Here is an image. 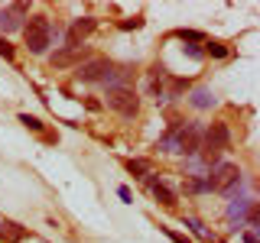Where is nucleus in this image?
Instances as JSON below:
<instances>
[{"label":"nucleus","mask_w":260,"mask_h":243,"mask_svg":"<svg viewBox=\"0 0 260 243\" xmlns=\"http://www.w3.org/2000/svg\"><path fill=\"white\" fill-rule=\"evenodd\" d=\"M23 36H26V46L32 55H43L52 46V23H49V16H29V23L23 26Z\"/></svg>","instance_id":"1"},{"label":"nucleus","mask_w":260,"mask_h":243,"mask_svg":"<svg viewBox=\"0 0 260 243\" xmlns=\"http://www.w3.org/2000/svg\"><path fill=\"white\" fill-rule=\"evenodd\" d=\"M228 146H231V133H228V124H221V120L202 133V156H205V162H215Z\"/></svg>","instance_id":"2"},{"label":"nucleus","mask_w":260,"mask_h":243,"mask_svg":"<svg viewBox=\"0 0 260 243\" xmlns=\"http://www.w3.org/2000/svg\"><path fill=\"white\" fill-rule=\"evenodd\" d=\"M108 107L117 110L120 117H137L140 97L134 94V88H114V91H108Z\"/></svg>","instance_id":"3"},{"label":"nucleus","mask_w":260,"mask_h":243,"mask_svg":"<svg viewBox=\"0 0 260 243\" xmlns=\"http://www.w3.org/2000/svg\"><path fill=\"white\" fill-rule=\"evenodd\" d=\"M238 178H241L238 166H231V162H218V166L211 169V175L205 178V185H208V191H228Z\"/></svg>","instance_id":"4"},{"label":"nucleus","mask_w":260,"mask_h":243,"mask_svg":"<svg viewBox=\"0 0 260 243\" xmlns=\"http://www.w3.org/2000/svg\"><path fill=\"white\" fill-rule=\"evenodd\" d=\"M91 59V49L88 46H78V49H55L52 55H49V65L52 68H72V65H81V62H88Z\"/></svg>","instance_id":"5"},{"label":"nucleus","mask_w":260,"mask_h":243,"mask_svg":"<svg viewBox=\"0 0 260 243\" xmlns=\"http://www.w3.org/2000/svg\"><path fill=\"white\" fill-rule=\"evenodd\" d=\"M111 59H101V55H91L88 62H81L78 65V71H75V78L78 81H85V85H91V81H104V75L111 71Z\"/></svg>","instance_id":"6"},{"label":"nucleus","mask_w":260,"mask_h":243,"mask_svg":"<svg viewBox=\"0 0 260 243\" xmlns=\"http://www.w3.org/2000/svg\"><path fill=\"white\" fill-rule=\"evenodd\" d=\"M202 130L199 124H185L179 130V152H185V156H199L202 152Z\"/></svg>","instance_id":"7"},{"label":"nucleus","mask_w":260,"mask_h":243,"mask_svg":"<svg viewBox=\"0 0 260 243\" xmlns=\"http://www.w3.org/2000/svg\"><path fill=\"white\" fill-rule=\"evenodd\" d=\"M98 26V20L94 16H81V20H75L69 26V32H65V43H69V49H78V46H85V39L91 36V29Z\"/></svg>","instance_id":"8"},{"label":"nucleus","mask_w":260,"mask_h":243,"mask_svg":"<svg viewBox=\"0 0 260 243\" xmlns=\"http://www.w3.org/2000/svg\"><path fill=\"white\" fill-rule=\"evenodd\" d=\"M23 16H26V4H10V7H0V29L4 32H13V29H23Z\"/></svg>","instance_id":"9"},{"label":"nucleus","mask_w":260,"mask_h":243,"mask_svg":"<svg viewBox=\"0 0 260 243\" xmlns=\"http://www.w3.org/2000/svg\"><path fill=\"white\" fill-rule=\"evenodd\" d=\"M250 208H254V201H250V198H234L231 205H228V224H231V230H241V227H244Z\"/></svg>","instance_id":"10"},{"label":"nucleus","mask_w":260,"mask_h":243,"mask_svg":"<svg viewBox=\"0 0 260 243\" xmlns=\"http://www.w3.org/2000/svg\"><path fill=\"white\" fill-rule=\"evenodd\" d=\"M130 75H134V65H111V71L104 75L101 85L108 88V91H114V88H127Z\"/></svg>","instance_id":"11"},{"label":"nucleus","mask_w":260,"mask_h":243,"mask_svg":"<svg viewBox=\"0 0 260 243\" xmlns=\"http://www.w3.org/2000/svg\"><path fill=\"white\" fill-rule=\"evenodd\" d=\"M150 191H153V198H156L159 205H166V208H173V205H176V191L169 188V185L156 182V178H150Z\"/></svg>","instance_id":"12"},{"label":"nucleus","mask_w":260,"mask_h":243,"mask_svg":"<svg viewBox=\"0 0 260 243\" xmlns=\"http://www.w3.org/2000/svg\"><path fill=\"white\" fill-rule=\"evenodd\" d=\"M189 104H192L195 110H205V107L215 104V91H211V88H195L192 97H189Z\"/></svg>","instance_id":"13"},{"label":"nucleus","mask_w":260,"mask_h":243,"mask_svg":"<svg viewBox=\"0 0 260 243\" xmlns=\"http://www.w3.org/2000/svg\"><path fill=\"white\" fill-rule=\"evenodd\" d=\"M179 130H182V127H173V130H169V133H166V136H162V140L156 143V149H166V152H179Z\"/></svg>","instance_id":"14"},{"label":"nucleus","mask_w":260,"mask_h":243,"mask_svg":"<svg viewBox=\"0 0 260 243\" xmlns=\"http://www.w3.org/2000/svg\"><path fill=\"white\" fill-rule=\"evenodd\" d=\"M185 227H189V230H192L202 243H211V233L205 230V227H202V221H195V217H185Z\"/></svg>","instance_id":"15"},{"label":"nucleus","mask_w":260,"mask_h":243,"mask_svg":"<svg viewBox=\"0 0 260 243\" xmlns=\"http://www.w3.org/2000/svg\"><path fill=\"white\" fill-rule=\"evenodd\" d=\"M23 237V230L16 224H4V230H0V243H16Z\"/></svg>","instance_id":"16"},{"label":"nucleus","mask_w":260,"mask_h":243,"mask_svg":"<svg viewBox=\"0 0 260 243\" xmlns=\"http://www.w3.org/2000/svg\"><path fill=\"white\" fill-rule=\"evenodd\" d=\"M185 191H189V194H199V191H208V185H205V178H202V175H189V178H185Z\"/></svg>","instance_id":"17"},{"label":"nucleus","mask_w":260,"mask_h":243,"mask_svg":"<svg viewBox=\"0 0 260 243\" xmlns=\"http://www.w3.org/2000/svg\"><path fill=\"white\" fill-rule=\"evenodd\" d=\"M127 169H130L134 175H146V172H150V162H146V159H130Z\"/></svg>","instance_id":"18"},{"label":"nucleus","mask_w":260,"mask_h":243,"mask_svg":"<svg viewBox=\"0 0 260 243\" xmlns=\"http://www.w3.org/2000/svg\"><path fill=\"white\" fill-rule=\"evenodd\" d=\"M20 124H26L29 130H43V124H39L36 117H29V113H20Z\"/></svg>","instance_id":"19"},{"label":"nucleus","mask_w":260,"mask_h":243,"mask_svg":"<svg viewBox=\"0 0 260 243\" xmlns=\"http://www.w3.org/2000/svg\"><path fill=\"white\" fill-rule=\"evenodd\" d=\"M179 39H185V43H202V32H192V29H182V32H179Z\"/></svg>","instance_id":"20"},{"label":"nucleus","mask_w":260,"mask_h":243,"mask_svg":"<svg viewBox=\"0 0 260 243\" xmlns=\"http://www.w3.org/2000/svg\"><path fill=\"white\" fill-rule=\"evenodd\" d=\"M0 55H4V59H13V46L7 43L4 36H0Z\"/></svg>","instance_id":"21"},{"label":"nucleus","mask_w":260,"mask_h":243,"mask_svg":"<svg viewBox=\"0 0 260 243\" xmlns=\"http://www.w3.org/2000/svg\"><path fill=\"white\" fill-rule=\"evenodd\" d=\"M208 52H211V55H218V59H221V55L228 52V49H224L221 43H208Z\"/></svg>","instance_id":"22"},{"label":"nucleus","mask_w":260,"mask_h":243,"mask_svg":"<svg viewBox=\"0 0 260 243\" xmlns=\"http://www.w3.org/2000/svg\"><path fill=\"white\" fill-rule=\"evenodd\" d=\"M166 237H169V240H173V243H192V240H185V237H182V233H176V230H166Z\"/></svg>","instance_id":"23"},{"label":"nucleus","mask_w":260,"mask_h":243,"mask_svg":"<svg viewBox=\"0 0 260 243\" xmlns=\"http://www.w3.org/2000/svg\"><path fill=\"white\" fill-rule=\"evenodd\" d=\"M244 243H257V230H244Z\"/></svg>","instance_id":"24"},{"label":"nucleus","mask_w":260,"mask_h":243,"mask_svg":"<svg viewBox=\"0 0 260 243\" xmlns=\"http://www.w3.org/2000/svg\"><path fill=\"white\" fill-rule=\"evenodd\" d=\"M117 194H120L124 201H130V188H127V185H120V188H117Z\"/></svg>","instance_id":"25"}]
</instances>
